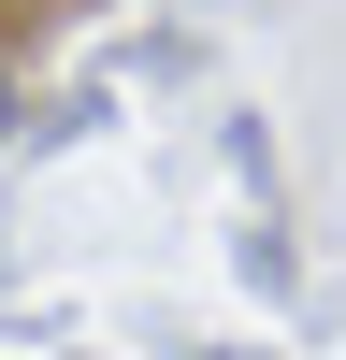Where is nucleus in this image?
Wrapping results in <instances>:
<instances>
[{"mask_svg":"<svg viewBox=\"0 0 346 360\" xmlns=\"http://www.w3.org/2000/svg\"><path fill=\"white\" fill-rule=\"evenodd\" d=\"M29 115H44V101H29V58H15V29H0V159L29 144Z\"/></svg>","mask_w":346,"mask_h":360,"instance_id":"1","label":"nucleus"}]
</instances>
